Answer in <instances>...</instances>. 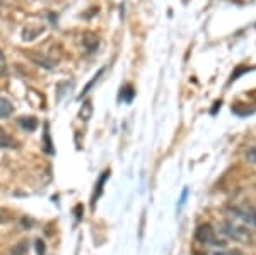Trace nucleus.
Segmentation results:
<instances>
[{"instance_id": "1", "label": "nucleus", "mask_w": 256, "mask_h": 255, "mask_svg": "<svg viewBox=\"0 0 256 255\" xmlns=\"http://www.w3.org/2000/svg\"><path fill=\"white\" fill-rule=\"evenodd\" d=\"M196 240L204 245L208 246H226L227 240L226 236L220 238L218 233H216V229L212 228L210 224H200L196 228Z\"/></svg>"}, {"instance_id": "2", "label": "nucleus", "mask_w": 256, "mask_h": 255, "mask_svg": "<svg viewBox=\"0 0 256 255\" xmlns=\"http://www.w3.org/2000/svg\"><path fill=\"white\" fill-rule=\"evenodd\" d=\"M224 236L230 238V240H236L239 243H250L251 241V233H248V229H244L242 226L232 224V223H224L220 226Z\"/></svg>"}, {"instance_id": "3", "label": "nucleus", "mask_w": 256, "mask_h": 255, "mask_svg": "<svg viewBox=\"0 0 256 255\" xmlns=\"http://www.w3.org/2000/svg\"><path fill=\"white\" fill-rule=\"evenodd\" d=\"M82 45H84V48L88 53H94L99 48V36L90 31L84 33V36H82Z\"/></svg>"}, {"instance_id": "4", "label": "nucleus", "mask_w": 256, "mask_h": 255, "mask_svg": "<svg viewBox=\"0 0 256 255\" xmlns=\"http://www.w3.org/2000/svg\"><path fill=\"white\" fill-rule=\"evenodd\" d=\"M108 176H110V170H106L104 173H102L101 176H99V180H98V183H96V187H94V195H92V207L96 205L98 202V199L101 197L102 194V188H104V183H106V180H108Z\"/></svg>"}, {"instance_id": "5", "label": "nucleus", "mask_w": 256, "mask_h": 255, "mask_svg": "<svg viewBox=\"0 0 256 255\" xmlns=\"http://www.w3.org/2000/svg\"><path fill=\"white\" fill-rule=\"evenodd\" d=\"M18 125L20 129L28 130V132H32V130L38 127V120H36L34 117H20L18 118Z\"/></svg>"}, {"instance_id": "6", "label": "nucleus", "mask_w": 256, "mask_h": 255, "mask_svg": "<svg viewBox=\"0 0 256 255\" xmlns=\"http://www.w3.org/2000/svg\"><path fill=\"white\" fill-rule=\"evenodd\" d=\"M14 113V105L7 98H0V118H9Z\"/></svg>"}, {"instance_id": "7", "label": "nucleus", "mask_w": 256, "mask_h": 255, "mask_svg": "<svg viewBox=\"0 0 256 255\" xmlns=\"http://www.w3.org/2000/svg\"><path fill=\"white\" fill-rule=\"evenodd\" d=\"M19 144L12 139V135L6 134L4 130H0V147H12V149H16Z\"/></svg>"}, {"instance_id": "8", "label": "nucleus", "mask_w": 256, "mask_h": 255, "mask_svg": "<svg viewBox=\"0 0 256 255\" xmlns=\"http://www.w3.org/2000/svg\"><path fill=\"white\" fill-rule=\"evenodd\" d=\"M82 120H89L90 115H92V105H90V101H86L84 106H82V112L79 113Z\"/></svg>"}, {"instance_id": "9", "label": "nucleus", "mask_w": 256, "mask_h": 255, "mask_svg": "<svg viewBox=\"0 0 256 255\" xmlns=\"http://www.w3.org/2000/svg\"><path fill=\"white\" fill-rule=\"evenodd\" d=\"M102 72H104V69H99V72L96 74V76H94V77H92V81H90V82H89V84H88V86H86V88H84V89H82V93H80V96H79V98H84V96H86V94H88V91H89V89H92V86H94V84H96V81L99 79V77H101V74H102Z\"/></svg>"}, {"instance_id": "10", "label": "nucleus", "mask_w": 256, "mask_h": 255, "mask_svg": "<svg viewBox=\"0 0 256 255\" xmlns=\"http://www.w3.org/2000/svg\"><path fill=\"white\" fill-rule=\"evenodd\" d=\"M246 159H248L250 163L256 164V144H254V146H251L250 149L246 151Z\"/></svg>"}, {"instance_id": "11", "label": "nucleus", "mask_w": 256, "mask_h": 255, "mask_svg": "<svg viewBox=\"0 0 256 255\" xmlns=\"http://www.w3.org/2000/svg\"><path fill=\"white\" fill-rule=\"evenodd\" d=\"M7 72V62H6V57H4V53L0 52V76L2 74Z\"/></svg>"}, {"instance_id": "12", "label": "nucleus", "mask_w": 256, "mask_h": 255, "mask_svg": "<svg viewBox=\"0 0 256 255\" xmlns=\"http://www.w3.org/2000/svg\"><path fill=\"white\" fill-rule=\"evenodd\" d=\"M36 250H38V255H44V243H43V240H36Z\"/></svg>"}, {"instance_id": "13", "label": "nucleus", "mask_w": 256, "mask_h": 255, "mask_svg": "<svg viewBox=\"0 0 256 255\" xmlns=\"http://www.w3.org/2000/svg\"><path fill=\"white\" fill-rule=\"evenodd\" d=\"M208 255H241V253L236 252V250H224V252H214Z\"/></svg>"}, {"instance_id": "14", "label": "nucleus", "mask_w": 256, "mask_h": 255, "mask_svg": "<svg viewBox=\"0 0 256 255\" xmlns=\"http://www.w3.org/2000/svg\"><path fill=\"white\" fill-rule=\"evenodd\" d=\"M0 223H6V219H4V216H2V212H0Z\"/></svg>"}, {"instance_id": "15", "label": "nucleus", "mask_w": 256, "mask_h": 255, "mask_svg": "<svg viewBox=\"0 0 256 255\" xmlns=\"http://www.w3.org/2000/svg\"><path fill=\"white\" fill-rule=\"evenodd\" d=\"M254 226H256V211H254V223H253Z\"/></svg>"}]
</instances>
